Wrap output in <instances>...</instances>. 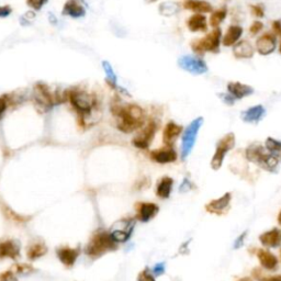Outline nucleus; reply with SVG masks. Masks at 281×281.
I'll return each instance as SVG.
<instances>
[{
	"label": "nucleus",
	"instance_id": "13",
	"mask_svg": "<svg viewBox=\"0 0 281 281\" xmlns=\"http://www.w3.org/2000/svg\"><path fill=\"white\" fill-rule=\"evenodd\" d=\"M181 132H182L181 126H178V124L175 122H168L166 124L163 132L164 144L168 147H172L175 144V142L177 141L178 136L181 134Z\"/></svg>",
	"mask_w": 281,
	"mask_h": 281
},
{
	"label": "nucleus",
	"instance_id": "2",
	"mask_svg": "<svg viewBox=\"0 0 281 281\" xmlns=\"http://www.w3.org/2000/svg\"><path fill=\"white\" fill-rule=\"evenodd\" d=\"M66 96L73 108L75 109L78 117V122L80 123V126L85 127L86 120L91 116L94 109L96 108L97 100L94 98L93 95H89L80 89H72L68 91Z\"/></svg>",
	"mask_w": 281,
	"mask_h": 281
},
{
	"label": "nucleus",
	"instance_id": "27",
	"mask_svg": "<svg viewBox=\"0 0 281 281\" xmlns=\"http://www.w3.org/2000/svg\"><path fill=\"white\" fill-rule=\"evenodd\" d=\"M173 183L174 180L170 177H164L159 180L157 183V189H156V195L162 199H167L170 196V192H172L173 189Z\"/></svg>",
	"mask_w": 281,
	"mask_h": 281
},
{
	"label": "nucleus",
	"instance_id": "43",
	"mask_svg": "<svg viewBox=\"0 0 281 281\" xmlns=\"http://www.w3.org/2000/svg\"><path fill=\"white\" fill-rule=\"evenodd\" d=\"M139 281H155L154 278L147 273V271H142V273L139 275Z\"/></svg>",
	"mask_w": 281,
	"mask_h": 281
},
{
	"label": "nucleus",
	"instance_id": "9",
	"mask_svg": "<svg viewBox=\"0 0 281 281\" xmlns=\"http://www.w3.org/2000/svg\"><path fill=\"white\" fill-rule=\"evenodd\" d=\"M178 66L181 70L192 74V75H201V74L208 72V66H206V63L204 59L195 56H189V55L181 56L178 59Z\"/></svg>",
	"mask_w": 281,
	"mask_h": 281
},
{
	"label": "nucleus",
	"instance_id": "51",
	"mask_svg": "<svg viewBox=\"0 0 281 281\" xmlns=\"http://www.w3.org/2000/svg\"><path fill=\"white\" fill-rule=\"evenodd\" d=\"M279 52L281 53V43H280V47H279Z\"/></svg>",
	"mask_w": 281,
	"mask_h": 281
},
{
	"label": "nucleus",
	"instance_id": "19",
	"mask_svg": "<svg viewBox=\"0 0 281 281\" xmlns=\"http://www.w3.org/2000/svg\"><path fill=\"white\" fill-rule=\"evenodd\" d=\"M158 206L155 204L150 202H143L137 204V211H139V219L143 222H147L158 213Z\"/></svg>",
	"mask_w": 281,
	"mask_h": 281
},
{
	"label": "nucleus",
	"instance_id": "42",
	"mask_svg": "<svg viewBox=\"0 0 281 281\" xmlns=\"http://www.w3.org/2000/svg\"><path fill=\"white\" fill-rule=\"evenodd\" d=\"M15 269L18 271V273H29L30 270H32V267L26 265V264H20V265H17L15 267Z\"/></svg>",
	"mask_w": 281,
	"mask_h": 281
},
{
	"label": "nucleus",
	"instance_id": "7",
	"mask_svg": "<svg viewBox=\"0 0 281 281\" xmlns=\"http://www.w3.org/2000/svg\"><path fill=\"white\" fill-rule=\"evenodd\" d=\"M235 146V135L234 133H228L221 139L216 144V150L211 160V167L214 170H219L223 164L225 154L231 151Z\"/></svg>",
	"mask_w": 281,
	"mask_h": 281
},
{
	"label": "nucleus",
	"instance_id": "23",
	"mask_svg": "<svg viewBox=\"0 0 281 281\" xmlns=\"http://www.w3.org/2000/svg\"><path fill=\"white\" fill-rule=\"evenodd\" d=\"M265 114V109L262 105L258 104L255 107H252L250 109H247L246 111H243L241 114V119L244 122L247 123H256L261 120V118L264 117Z\"/></svg>",
	"mask_w": 281,
	"mask_h": 281
},
{
	"label": "nucleus",
	"instance_id": "46",
	"mask_svg": "<svg viewBox=\"0 0 281 281\" xmlns=\"http://www.w3.org/2000/svg\"><path fill=\"white\" fill-rule=\"evenodd\" d=\"M191 189V183L189 182L188 179H185L182 182V185L180 186V191H188V190H190Z\"/></svg>",
	"mask_w": 281,
	"mask_h": 281
},
{
	"label": "nucleus",
	"instance_id": "40",
	"mask_svg": "<svg viewBox=\"0 0 281 281\" xmlns=\"http://www.w3.org/2000/svg\"><path fill=\"white\" fill-rule=\"evenodd\" d=\"M12 8L10 6H0V18H6L10 16Z\"/></svg>",
	"mask_w": 281,
	"mask_h": 281
},
{
	"label": "nucleus",
	"instance_id": "8",
	"mask_svg": "<svg viewBox=\"0 0 281 281\" xmlns=\"http://www.w3.org/2000/svg\"><path fill=\"white\" fill-rule=\"evenodd\" d=\"M156 131H157V123L154 120H152L146 126L142 127L139 134L132 140V144L141 150L149 149L152 141L154 139Z\"/></svg>",
	"mask_w": 281,
	"mask_h": 281
},
{
	"label": "nucleus",
	"instance_id": "31",
	"mask_svg": "<svg viewBox=\"0 0 281 281\" xmlns=\"http://www.w3.org/2000/svg\"><path fill=\"white\" fill-rule=\"evenodd\" d=\"M158 10L160 12V15L169 17L179 11V4L177 2H172V1L163 2V3H160Z\"/></svg>",
	"mask_w": 281,
	"mask_h": 281
},
{
	"label": "nucleus",
	"instance_id": "36",
	"mask_svg": "<svg viewBox=\"0 0 281 281\" xmlns=\"http://www.w3.org/2000/svg\"><path fill=\"white\" fill-rule=\"evenodd\" d=\"M251 10H252L253 15L258 17V18L264 17V15H265L264 8H262L260 4H253V6H251Z\"/></svg>",
	"mask_w": 281,
	"mask_h": 281
},
{
	"label": "nucleus",
	"instance_id": "30",
	"mask_svg": "<svg viewBox=\"0 0 281 281\" xmlns=\"http://www.w3.org/2000/svg\"><path fill=\"white\" fill-rule=\"evenodd\" d=\"M227 13H228V10L225 7L215 10L210 17V26L212 27H214V29H216V27H218L225 20V18H227Z\"/></svg>",
	"mask_w": 281,
	"mask_h": 281
},
{
	"label": "nucleus",
	"instance_id": "34",
	"mask_svg": "<svg viewBox=\"0 0 281 281\" xmlns=\"http://www.w3.org/2000/svg\"><path fill=\"white\" fill-rule=\"evenodd\" d=\"M10 95H1L0 96V119L2 118V116L6 112V110L8 108L9 103H10Z\"/></svg>",
	"mask_w": 281,
	"mask_h": 281
},
{
	"label": "nucleus",
	"instance_id": "33",
	"mask_svg": "<svg viewBox=\"0 0 281 281\" xmlns=\"http://www.w3.org/2000/svg\"><path fill=\"white\" fill-rule=\"evenodd\" d=\"M3 213H6L7 218H9L10 220L15 221V222H18V223L26 222V221H29V219H30V218H27V216H21L19 214H17L16 212H13L12 210L7 208V206H3Z\"/></svg>",
	"mask_w": 281,
	"mask_h": 281
},
{
	"label": "nucleus",
	"instance_id": "35",
	"mask_svg": "<svg viewBox=\"0 0 281 281\" xmlns=\"http://www.w3.org/2000/svg\"><path fill=\"white\" fill-rule=\"evenodd\" d=\"M49 0H26V4L34 10H41Z\"/></svg>",
	"mask_w": 281,
	"mask_h": 281
},
{
	"label": "nucleus",
	"instance_id": "44",
	"mask_svg": "<svg viewBox=\"0 0 281 281\" xmlns=\"http://www.w3.org/2000/svg\"><path fill=\"white\" fill-rule=\"evenodd\" d=\"M271 26H273V31L275 34L281 35V21H274Z\"/></svg>",
	"mask_w": 281,
	"mask_h": 281
},
{
	"label": "nucleus",
	"instance_id": "3",
	"mask_svg": "<svg viewBox=\"0 0 281 281\" xmlns=\"http://www.w3.org/2000/svg\"><path fill=\"white\" fill-rule=\"evenodd\" d=\"M33 99L39 111L48 112L55 104L63 102L66 98L56 93H52L50 87L44 82H36L33 87Z\"/></svg>",
	"mask_w": 281,
	"mask_h": 281
},
{
	"label": "nucleus",
	"instance_id": "12",
	"mask_svg": "<svg viewBox=\"0 0 281 281\" xmlns=\"http://www.w3.org/2000/svg\"><path fill=\"white\" fill-rule=\"evenodd\" d=\"M231 198H232L231 193L227 192L224 196L219 198V199L210 201L209 204L205 205V210L210 212V213L223 214L229 208L230 202H231Z\"/></svg>",
	"mask_w": 281,
	"mask_h": 281
},
{
	"label": "nucleus",
	"instance_id": "21",
	"mask_svg": "<svg viewBox=\"0 0 281 281\" xmlns=\"http://www.w3.org/2000/svg\"><path fill=\"white\" fill-rule=\"evenodd\" d=\"M256 164L259 165L262 169L267 170V172L274 173L278 168L279 159L277 157V155L267 154L265 152V153L260 156L259 159L257 160Z\"/></svg>",
	"mask_w": 281,
	"mask_h": 281
},
{
	"label": "nucleus",
	"instance_id": "24",
	"mask_svg": "<svg viewBox=\"0 0 281 281\" xmlns=\"http://www.w3.org/2000/svg\"><path fill=\"white\" fill-rule=\"evenodd\" d=\"M78 255H79L78 250H74V248L70 247H63L59 248L57 251V256L59 258V260H61L62 264L65 265L66 267H72L75 264Z\"/></svg>",
	"mask_w": 281,
	"mask_h": 281
},
{
	"label": "nucleus",
	"instance_id": "15",
	"mask_svg": "<svg viewBox=\"0 0 281 281\" xmlns=\"http://www.w3.org/2000/svg\"><path fill=\"white\" fill-rule=\"evenodd\" d=\"M20 256V247L19 244L16 241H3L0 243V258H11L17 259Z\"/></svg>",
	"mask_w": 281,
	"mask_h": 281
},
{
	"label": "nucleus",
	"instance_id": "10",
	"mask_svg": "<svg viewBox=\"0 0 281 281\" xmlns=\"http://www.w3.org/2000/svg\"><path fill=\"white\" fill-rule=\"evenodd\" d=\"M277 40L276 35L273 33H265L256 41V50L260 55H269L275 51Z\"/></svg>",
	"mask_w": 281,
	"mask_h": 281
},
{
	"label": "nucleus",
	"instance_id": "37",
	"mask_svg": "<svg viewBox=\"0 0 281 281\" xmlns=\"http://www.w3.org/2000/svg\"><path fill=\"white\" fill-rule=\"evenodd\" d=\"M0 281H17V278L11 271H3L0 274Z\"/></svg>",
	"mask_w": 281,
	"mask_h": 281
},
{
	"label": "nucleus",
	"instance_id": "1",
	"mask_svg": "<svg viewBox=\"0 0 281 281\" xmlns=\"http://www.w3.org/2000/svg\"><path fill=\"white\" fill-rule=\"evenodd\" d=\"M111 112L117 119L119 130L127 134L139 130L145 124L144 111L137 104L114 100L111 103Z\"/></svg>",
	"mask_w": 281,
	"mask_h": 281
},
{
	"label": "nucleus",
	"instance_id": "41",
	"mask_svg": "<svg viewBox=\"0 0 281 281\" xmlns=\"http://www.w3.org/2000/svg\"><path fill=\"white\" fill-rule=\"evenodd\" d=\"M246 235H247V232H244L242 235H239V236L237 237V239L234 243V248H235V250H236V248H239V247L243 246L244 239H245Z\"/></svg>",
	"mask_w": 281,
	"mask_h": 281
},
{
	"label": "nucleus",
	"instance_id": "16",
	"mask_svg": "<svg viewBox=\"0 0 281 281\" xmlns=\"http://www.w3.org/2000/svg\"><path fill=\"white\" fill-rule=\"evenodd\" d=\"M228 91L235 99H243L245 98V97L253 95L254 89H253L251 86L244 85L242 82H229Z\"/></svg>",
	"mask_w": 281,
	"mask_h": 281
},
{
	"label": "nucleus",
	"instance_id": "6",
	"mask_svg": "<svg viewBox=\"0 0 281 281\" xmlns=\"http://www.w3.org/2000/svg\"><path fill=\"white\" fill-rule=\"evenodd\" d=\"M202 124H204V118H197L186 128L182 135L181 142V158L186 159L195 146L197 135Z\"/></svg>",
	"mask_w": 281,
	"mask_h": 281
},
{
	"label": "nucleus",
	"instance_id": "22",
	"mask_svg": "<svg viewBox=\"0 0 281 281\" xmlns=\"http://www.w3.org/2000/svg\"><path fill=\"white\" fill-rule=\"evenodd\" d=\"M257 257L261 266L267 270H275L278 267V259L274 254L266 250H258Z\"/></svg>",
	"mask_w": 281,
	"mask_h": 281
},
{
	"label": "nucleus",
	"instance_id": "18",
	"mask_svg": "<svg viewBox=\"0 0 281 281\" xmlns=\"http://www.w3.org/2000/svg\"><path fill=\"white\" fill-rule=\"evenodd\" d=\"M187 26L191 32H205L208 30V22H206L205 16L196 13V15H192L189 18Z\"/></svg>",
	"mask_w": 281,
	"mask_h": 281
},
{
	"label": "nucleus",
	"instance_id": "20",
	"mask_svg": "<svg viewBox=\"0 0 281 281\" xmlns=\"http://www.w3.org/2000/svg\"><path fill=\"white\" fill-rule=\"evenodd\" d=\"M259 241L264 246L277 247L281 243V232L278 229H273L267 231L259 236Z\"/></svg>",
	"mask_w": 281,
	"mask_h": 281
},
{
	"label": "nucleus",
	"instance_id": "49",
	"mask_svg": "<svg viewBox=\"0 0 281 281\" xmlns=\"http://www.w3.org/2000/svg\"><path fill=\"white\" fill-rule=\"evenodd\" d=\"M238 281H253L251 278H248V277H244V278H241Z\"/></svg>",
	"mask_w": 281,
	"mask_h": 281
},
{
	"label": "nucleus",
	"instance_id": "39",
	"mask_svg": "<svg viewBox=\"0 0 281 281\" xmlns=\"http://www.w3.org/2000/svg\"><path fill=\"white\" fill-rule=\"evenodd\" d=\"M220 98L223 100L224 103L230 104V105L234 104V102H235V98H234V97H233L232 95H230V94H222V95H220Z\"/></svg>",
	"mask_w": 281,
	"mask_h": 281
},
{
	"label": "nucleus",
	"instance_id": "52",
	"mask_svg": "<svg viewBox=\"0 0 281 281\" xmlns=\"http://www.w3.org/2000/svg\"><path fill=\"white\" fill-rule=\"evenodd\" d=\"M280 253H281V252H280Z\"/></svg>",
	"mask_w": 281,
	"mask_h": 281
},
{
	"label": "nucleus",
	"instance_id": "50",
	"mask_svg": "<svg viewBox=\"0 0 281 281\" xmlns=\"http://www.w3.org/2000/svg\"><path fill=\"white\" fill-rule=\"evenodd\" d=\"M278 223L281 225V211H280V213L278 215Z\"/></svg>",
	"mask_w": 281,
	"mask_h": 281
},
{
	"label": "nucleus",
	"instance_id": "38",
	"mask_svg": "<svg viewBox=\"0 0 281 281\" xmlns=\"http://www.w3.org/2000/svg\"><path fill=\"white\" fill-rule=\"evenodd\" d=\"M262 27H264V25L261 24L260 21H255L254 24H253L250 27V31H251V34L255 35L257 34L258 32H260L262 30Z\"/></svg>",
	"mask_w": 281,
	"mask_h": 281
},
{
	"label": "nucleus",
	"instance_id": "47",
	"mask_svg": "<svg viewBox=\"0 0 281 281\" xmlns=\"http://www.w3.org/2000/svg\"><path fill=\"white\" fill-rule=\"evenodd\" d=\"M154 273H155L156 275L163 274V273H164V265H163V264H159V265L156 266L155 268H154Z\"/></svg>",
	"mask_w": 281,
	"mask_h": 281
},
{
	"label": "nucleus",
	"instance_id": "29",
	"mask_svg": "<svg viewBox=\"0 0 281 281\" xmlns=\"http://www.w3.org/2000/svg\"><path fill=\"white\" fill-rule=\"evenodd\" d=\"M101 65H102V68H103V71L105 73V75H107V79H105V81L108 82L109 86H111L112 88L118 90L119 86L117 85V75H116V73H114V71H113L111 64H110L107 61H103Z\"/></svg>",
	"mask_w": 281,
	"mask_h": 281
},
{
	"label": "nucleus",
	"instance_id": "45",
	"mask_svg": "<svg viewBox=\"0 0 281 281\" xmlns=\"http://www.w3.org/2000/svg\"><path fill=\"white\" fill-rule=\"evenodd\" d=\"M258 280L260 281H281V276H269V277H257Z\"/></svg>",
	"mask_w": 281,
	"mask_h": 281
},
{
	"label": "nucleus",
	"instance_id": "48",
	"mask_svg": "<svg viewBox=\"0 0 281 281\" xmlns=\"http://www.w3.org/2000/svg\"><path fill=\"white\" fill-rule=\"evenodd\" d=\"M49 19H50V21H51V22H52V24H53V25H56V22H57V20H56V19H55V17H54V15H53V13H50V15H49Z\"/></svg>",
	"mask_w": 281,
	"mask_h": 281
},
{
	"label": "nucleus",
	"instance_id": "4",
	"mask_svg": "<svg viewBox=\"0 0 281 281\" xmlns=\"http://www.w3.org/2000/svg\"><path fill=\"white\" fill-rule=\"evenodd\" d=\"M117 248L116 241L112 238L111 234L105 232L97 233L91 237L90 242L87 245V254L90 257H99L103 255L104 253L109 251H113Z\"/></svg>",
	"mask_w": 281,
	"mask_h": 281
},
{
	"label": "nucleus",
	"instance_id": "11",
	"mask_svg": "<svg viewBox=\"0 0 281 281\" xmlns=\"http://www.w3.org/2000/svg\"><path fill=\"white\" fill-rule=\"evenodd\" d=\"M151 158L158 164H169L177 159V153L173 147L166 146L164 149L152 152Z\"/></svg>",
	"mask_w": 281,
	"mask_h": 281
},
{
	"label": "nucleus",
	"instance_id": "14",
	"mask_svg": "<svg viewBox=\"0 0 281 281\" xmlns=\"http://www.w3.org/2000/svg\"><path fill=\"white\" fill-rule=\"evenodd\" d=\"M85 8L79 0H67L62 10L63 16H70L72 18H75V19L82 18L85 16Z\"/></svg>",
	"mask_w": 281,
	"mask_h": 281
},
{
	"label": "nucleus",
	"instance_id": "26",
	"mask_svg": "<svg viewBox=\"0 0 281 281\" xmlns=\"http://www.w3.org/2000/svg\"><path fill=\"white\" fill-rule=\"evenodd\" d=\"M243 34V29L239 26H231L228 29L227 33L223 36V45L224 47H232L235 45L238 40L241 39V36Z\"/></svg>",
	"mask_w": 281,
	"mask_h": 281
},
{
	"label": "nucleus",
	"instance_id": "17",
	"mask_svg": "<svg viewBox=\"0 0 281 281\" xmlns=\"http://www.w3.org/2000/svg\"><path fill=\"white\" fill-rule=\"evenodd\" d=\"M255 49L248 41H239L234 45L233 54L236 58H252L254 56Z\"/></svg>",
	"mask_w": 281,
	"mask_h": 281
},
{
	"label": "nucleus",
	"instance_id": "28",
	"mask_svg": "<svg viewBox=\"0 0 281 281\" xmlns=\"http://www.w3.org/2000/svg\"><path fill=\"white\" fill-rule=\"evenodd\" d=\"M48 253V247L45 246V244L43 243H34L30 245V247L27 248L26 255L27 258L31 260L38 259V258L44 256Z\"/></svg>",
	"mask_w": 281,
	"mask_h": 281
},
{
	"label": "nucleus",
	"instance_id": "32",
	"mask_svg": "<svg viewBox=\"0 0 281 281\" xmlns=\"http://www.w3.org/2000/svg\"><path fill=\"white\" fill-rule=\"evenodd\" d=\"M266 149L268 150L271 154H278L281 152V142L273 139V137H268L266 140Z\"/></svg>",
	"mask_w": 281,
	"mask_h": 281
},
{
	"label": "nucleus",
	"instance_id": "5",
	"mask_svg": "<svg viewBox=\"0 0 281 281\" xmlns=\"http://www.w3.org/2000/svg\"><path fill=\"white\" fill-rule=\"evenodd\" d=\"M221 36H222V32H221V29L216 27L206 34L204 39H197L193 41L191 43V49L193 52L199 55H204L206 52L218 53L220 50Z\"/></svg>",
	"mask_w": 281,
	"mask_h": 281
},
{
	"label": "nucleus",
	"instance_id": "25",
	"mask_svg": "<svg viewBox=\"0 0 281 281\" xmlns=\"http://www.w3.org/2000/svg\"><path fill=\"white\" fill-rule=\"evenodd\" d=\"M183 8L192 12L200 13V15L212 11L211 4L208 1H204V0H186L183 2Z\"/></svg>",
	"mask_w": 281,
	"mask_h": 281
}]
</instances>
